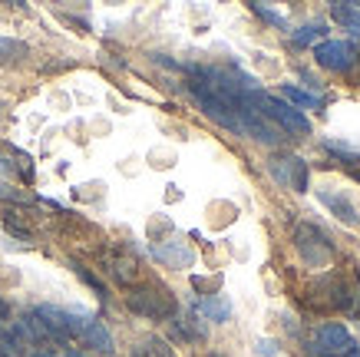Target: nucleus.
I'll use <instances>...</instances> for the list:
<instances>
[{"label": "nucleus", "mask_w": 360, "mask_h": 357, "mask_svg": "<svg viewBox=\"0 0 360 357\" xmlns=\"http://www.w3.org/2000/svg\"><path fill=\"white\" fill-rule=\"evenodd\" d=\"M251 106L258 109L268 123L281 126L288 136H295V139L311 136V123H307L304 113H301V109H295V106H288L284 99L271 96V93H264V89H255V93H251Z\"/></svg>", "instance_id": "obj_1"}, {"label": "nucleus", "mask_w": 360, "mask_h": 357, "mask_svg": "<svg viewBox=\"0 0 360 357\" xmlns=\"http://www.w3.org/2000/svg\"><path fill=\"white\" fill-rule=\"evenodd\" d=\"M354 351H357V341L338 321L321 325L304 344V357H350Z\"/></svg>", "instance_id": "obj_2"}, {"label": "nucleus", "mask_w": 360, "mask_h": 357, "mask_svg": "<svg viewBox=\"0 0 360 357\" xmlns=\"http://www.w3.org/2000/svg\"><path fill=\"white\" fill-rule=\"evenodd\" d=\"M188 89H192V96H195V103L202 106V113H205L208 119H215L219 126H225V130L238 132L241 136V126H238V116H235V106H231L229 99L221 96V93H215V89L208 87L205 80L192 70V83H188Z\"/></svg>", "instance_id": "obj_3"}, {"label": "nucleus", "mask_w": 360, "mask_h": 357, "mask_svg": "<svg viewBox=\"0 0 360 357\" xmlns=\"http://www.w3.org/2000/svg\"><path fill=\"white\" fill-rule=\"evenodd\" d=\"M33 318L46 327L50 341H63V344L83 334V327H86V321H89L86 314L66 311V308H56V304H40V308L33 311Z\"/></svg>", "instance_id": "obj_4"}, {"label": "nucleus", "mask_w": 360, "mask_h": 357, "mask_svg": "<svg viewBox=\"0 0 360 357\" xmlns=\"http://www.w3.org/2000/svg\"><path fill=\"white\" fill-rule=\"evenodd\" d=\"M295 249L301 251V258H304L307 268H328L330 255H334V242L317 225L304 222V225L295 232Z\"/></svg>", "instance_id": "obj_5"}, {"label": "nucleus", "mask_w": 360, "mask_h": 357, "mask_svg": "<svg viewBox=\"0 0 360 357\" xmlns=\"http://www.w3.org/2000/svg\"><path fill=\"white\" fill-rule=\"evenodd\" d=\"M126 304H129V311L149 318V321H162L175 314V298L165 288H136L132 294H126Z\"/></svg>", "instance_id": "obj_6"}, {"label": "nucleus", "mask_w": 360, "mask_h": 357, "mask_svg": "<svg viewBox=\"0 0 360 357\" xmlns=\"http://www.w3.org/2000/svg\"><path fill=\"white\" fill-rule=\"evenodd\" d=\"M268 173L278 185L291 189V192H307V163L295 152H281V156H271L268 159Z\"/></svg>", "instance_id": "obj_7"}, {"label": "nucleus", "mask_w": 360, "mask_h": 357, "mask_svg": "<svg viewBox=\"0 0 360 357\" xmlns=\"http://www.w3.org/2000/svg\"><path fill=\"white\" fill-rule=\"evenodd\" d=\"M354 294L347 292V284L340 275H321L311 288H307V301L314 308H324V311H338V308H347Z\"/></svg>", "instance_id": "obj_8"}, {"label": "nucleus", "mask_w": 360, "mask_h": 357, "mask_svg": "<svg viewBox=\"0 0 360 357\" xmlns=\"http://www.w3.org/2000/svg\"><path fill=\"white\" fill-rule=\"evenodd\" d=\"M314 60L330 73H347L357 63V44L354 40H324L314 46Z\"/></svg>", "instance_id": "obj_9"}, {"label": "nucleus", "mask_w": 360, "mask_h": 357, "mask_svg": "<svg viewBox=\"0 0 360 357\" xmlns=\"http://www.w3.org/2000/svg\"><path fill=\"white\" fill-rule=\"evenodd\" d=\"M149 251H153V258L159 261V265H165V268L182 271V268H192V265H195V251L188 249L186 242H175V238H169V242H155Z\"/></svg>", "instance_id": "obj_10"}, {"label": "nucleus", "mask_w": 360, "mask_h": 357, "mask_svg": "<svg viewBox=\"0 0 360 357\" xmlns=\"http://www.w3.org/2000/svg\"><path fill=\"white\" fill-rule=\"evenodd\" d=\"M317 199H321V206L324 208H330V215H338L344 225H354L357 222V208H354V202H350L347 195L340 192V189H317Z\"/></svg>", "instance_id": "obj_11"}, {"label": "nucleus", "mask_w": 360, "mask_h": 357, "mask_svg": "<svg viewBox=\"0 0 360 357\" xmlns=\"http://www.w3.org/2000/svg\"><path fill=\"white\" fill-rule=\"evenodd\" d=\"M79 337L86 341V347L99 351V354H112V334H110V327L103 325V321H96V318H89Z\"/></svg>", "instance_id": "obj_12"}, {"label": "nucleus", "mask_w": 360, "mask_h": 357, "mask_svg": "<svg viewBox=\"0 0 360 357\" xmlns=\"http://www.w3.org/2000/svg\"><path fill=\"white\" fill-rule=\"evenodd\" d=\"M129 357H175V351H172V344H169L165 337L149 334V337H142V341L132 344Z\"/></svg>", "instance_id": "obj_13"}, {"label": "nucleus", "mask_w": 360, "mask_h": 357, "mask_svg": "<svg viewBox=\"0 0 360 357\" xmlns=\"http://www.w3.org/2000/svg\"><path fill=\"white\" fill-rule=\"evenodd\" d=\"M281 96H284V103L288 106H295V109H321L324 106V96H317V93H307V89H301V87H281Z\"/></svg>", "instance_id": "obj_14"}, {"label": "nucleus", "mask_w": 360, "mask_h": 357, "mask_svg": "<svg viewBox=\"0 0 360 357\" xmlns=\"http://www.w3.org/2000/svg\"><path fill=\"white\" fill-rule=\"evenodd\" d=\"M330 17H334L344 30H350L354 37H360V7H357V4H347V0L330 4Z\"/></svg>", "instance_id": "obj_15"}, {"label": "nucleus", "mask_w": 360, "mask_h": 357, "mask_svg": "<svg viewBox=\"0 0 360 357\" xmlns=\"http://www.w3.org/2000/svg\"><path fill=\"white\" fill-rule=\"evenodd\" d=\"M198 314H205L208 321H229L231 318V304L225 294H208V298H202L195 308Z\"/></svg>", "instance_id": "obj_16"}, {"label": "nucleus", "mask_w": 360, "mask_h": 357, "mask_svg": "<svg viewBox=\"0 0 360 357\" xmlns=\"http://www.w3.org/2000/svg\"><path fill=\"white\" fill-rule=\"evenodd\" d=\"M291 40H295V46H317L328 40V23H304V27H297V30H291Z\"/></svg>", "instance_id": "obj_17"}, {"label": "nucleus", "mask_w": 360, "mask_h": 357, "mask_svg": "<svg viewBox=\"0 0 360 357\" xmlns=\"http://www.w3.org/2000/svg\"><path fill=\"white\" fill-rule=\"evenodd\" d=\"M110 275H112V278H116L120 284H129V282H136L139 268H136L129 258H112V261H110Z\"/></svg>", "instance_id": "obj_18"}, {"label": "nucleus", "mask_w": 360, "mask_h": 357, "mask_svg": "<svg viewBox=\"0 0 360 357\" xmlns=\"http://www.w3.org/2000/svg\"><path fill=\"white\" fill-rule=\"evenodd\" d=\"M30 54V46L20 44V40H11V37H0V60H23Z\"/></svg>", "instance_id": "obj_19"}, {"label": "nucleus", "mask_w": 360, "mask_h": 357, "mask_svg": "<svg viewBox=\"0 0 360 357\" xmlns=\"http://www.w3.org/2000/svg\"><path fill=\"white\" fill-rule=\"evenodd\" d=\"M179 327H182V337H198V341H202V337L208 334V331H205V325L198 321V311H188L186 318L179 321Z\"/></svg>", "instance_id": "obj_20"}, {"label": "nucleus", "mask_w": 360, "mask_h": 357, "mask_svg": "<svg viewBox=\"0 0 360 357\" xmlns=\"http://www.w3.org/2000/svg\"><path fill=\"white\" fill-rule=\"evenodd\" d=\"M70 268L77 271L79 278H83V282H86L89 288H93V292L99 294V298H106V284L99 282V278H96V275H93V271H86V268H83V265H79V261H70Z\"/></svg>", "instance_id": "obj_21"}, {"label": "nucleus", "mask_w": 360, "mask_h": 357, "mask_svg": "<svg viewBox=\"0 0 360 357\" xmlns=\"http://www.w3.org/2000/svg\"><path fill=\"white\" fill-rule=\"evenodd\" d=\"M324 146H328V149L334 152V156H340L344 163H360V152L354 149V146H344V142H338V139H328Z\"/></svg>", "instance_id": "obj_22"}, {"label": "nucleus", "mask_w": 360, "mask_h": 357, "mask_svg": "<svg viewBox=\"0 0 360 357\" xmlns=\"http://www.w3.org/2000/svg\"><path fill=\"white\" fill-rule=\"evenodd\" d=\"M20 341L11 331H0V357H20Z\"/></svg>", "instance_id": "obj_23"}, {"label": "nucleus", "mask_w": 360, "mask_h": 357, "mask_svg": "<svg viewBox=\"0 0 360 357\" xmlns=\"http://www.w3.org/2000/svg\"><path fill=\"white\" fill-rule=\"evenodd\" d=\"M251 11L258 13V17H264L268 23H274V27H288V20H284V13L281 11H271V7H264V4H251Z\"/></svg>", "instance_id": "obj_24"}, {"label": "nucleus", "mask_w": 360, "mask_h": 357, "mask_svg": "<svg viewBox=\"0 0 360 357\" xmlns=\"http://www.w3.org/2000/svg\"><path fill=\"white\" fill-rule=\"evenodd\" d=\"M0 199L4 202H27V195H20L17 189H11V185H4V182H0Z\"/></svg>", "instance_id": "obj_25"}, {"label": "nucleus", "mask_w": 360, "mask_h": 357, "mask_svg": "<svg viewBox=\"0 0 360 357\" xmlns=\"http://www.w3.org/2000/svg\"><path fill=\"white\" fill-rule=\"evenodd\" d=\"M17 173V165L11 163V159H4V156H0V175H13Z\"/></svg>", "instance_id": "obj_26"}, {"label": "nucleus", "mask_w": 360, "mask_h": 357, "mask_svg": "<svg viewBox=\"0 0 360 357\" xmlns=\"http://www.w3.org/2000/svg\"><path fill=\"white\" fill-rule=\"evenodd\" d=\"M258 351H262L264 357H271L274 354V344H271V341H262V347H258Z\"/></svg>", "instance_id": "obj_27"}, {"label": "nucleus", "mask_w": 360, "mask_h": 357, "mask_svg": "<svg viewBox=\"0 0 360 357\" xmlns=\"http://www.w3.org/2000/svg\"><path fill=\"white\" fill-rule=\"evenodd\" d=\"M357 282H360V268H357ZM354 298H357V301H354V314H357V318H360V292L354 294Z\"/></svg>", "instance_id": "obj_28"}, {"label": "nucleus", "mask_w": 360, "mask_h": 357, "mask_svg": "<svg viewBox=\"0 0 360 357\" xmlns=\"http://www.w3.org/2000/svg\"><path fill=\"white\" fill-rule=\"evenodd\" d=\"M7 314H11V311H7V304L0 301V321H4V318H7Z\"/></svg>", "instance_id": "obj_29"}, {"label": "nucleus", "mask_w": 360, "mask_h": 357, "mask_svg": "<svg viewBox=\"0 0 360 357\" xmlns=\"http://www.w3.org/2000/svg\"><path fill=\"white\" fill-rule=\"evenodd\" d=\"M66 357H86V354H79V351H66Z\"/></svg>", "instance_id": "obj_30"}, {"label": "nucleus", "mask_w": 360, "mask_h": 357, "mask_svg": "<svg viewBox=\"0 0 360 357\" xmlns=\"http://www.w3.org/2000/svg\"><path fill=\"white\" fill-rule=\"evenodd\" d=\"M30 357H50V354H46V351H37V354H30Z\"/></svg>", "instance_id": "obj_31"}]
</instances>
